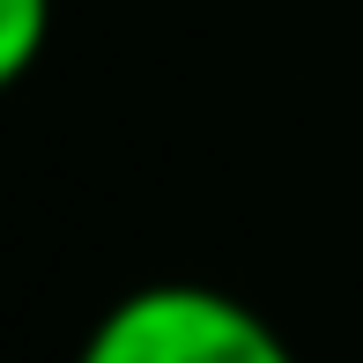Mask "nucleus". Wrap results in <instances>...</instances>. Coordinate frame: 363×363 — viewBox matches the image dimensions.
<instances>
[{"instance_id":"f03ea898","label":"nucleus","mask_w":363,"mask_h":363,"mask_svg":"<svg viewBox=\"0 0 363 363\" xmlns=\"http://www.w3.org/2000/svg\"><path fill=\"white\" fill-rule=\"evenodd\" d=\"M52 45V0H0V96L15 89Z\"/></svg>"},{"instance_id":"f257e3e1","label":"nucleus","mask_w":363,"mask_h":363,"mask_svg":"<svg viewBox=\"0 0 363 363\" xmlns=\"http://www.w3.org/2000/svg\"><path fill=\"white\" fill-rule=\"evenodd\" d=\"M74 363H296L282 326L216 282H141L82 334Z\"/></svg>"}]
</instances>
